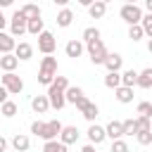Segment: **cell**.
<instances>
[{"label":"cell","mask_w":152,"mask_h":152,"mask_svg":"<svg viewBox=\"0 0 152 152\" xmlns=\"http://www.w3.org/2000/svg\"><path fill=\"white\" fill-rule=\"evenodd\" d=\"M66 88H69V78H66V76H55V81L48 86V93H45L48 100H50V107L62 109V107L66 104V100H64Z\"/></svg>","instance_id":"6da1fadb"},{"label":"cell","mask_w":152,"mask_h":152,"mask_svg":"<svg viewBox=\"0 0 152 152\" xmlns=\"http://www.w3.org/2000/svg\"><path fill=\"white\" fill-rule=\"evenodd\" d=\"M31 133L38 135V138H43L45 142L48 140H57L59 133H62V124L57 119H52V121H33L31 124Z\"/></svg>","instance_id":"7a4b0ae2"},{"label":"cell","mask_w":152,"mask_h":152,"mask_svg":"<svg viewBox=\"0 0 152 152\" xmlns=\"http://www.w3.org/2000/svg\"><path fill=\"white\" fill-rule=\"evenodd\" d=\"M55 76H57V57L48 55V57H43V62H40V69H38V83L50 86V83L55 81Z\"/></svg>","instance_id":"3957f363"},{"label":"cell","mask_w":152,"mask_h":152,"mask_svg":"<svg viewBox=\"0 0 152 152\" xmlns=\"http://www.w3.org/2000/svg\"><path fill=\"white\" fill-rule=\"evenodd\" d=\"M119 14H121V19H124L128 26H138V24L142 21V10H140L138 5H133V2L124 5V7L119 10Z\"/></svg>","instance_id":"277c9868"},{"label":"cell","mask_w":152,"mask_h":152,"mask_svg":"<svg viewBox=\"0 0 152 152\" xmlns=\"http://www.w3.org/2000/svg\"><path fill=\"white\" fill-rule=\"evenodd\" d=\"M0 86H2L10 95H19V93L24 90V81H21V76H17L14 71H12V74H2V76H0Z\"/></svg>","instance_id":"5b68a950"},{"label":"cell","mask_w":152,"mask_h":152,"mask_svg":"<svg viewBox=\"0 0 152 152\" xmlns=\"http://www.w3.org/2000/svg\"><path fill=\"white\" fill-rule=\"evenodd\" d=\"M76 109H78L81 116H83L86 121H90V124H95V119H97V114H100V107H97L95 102H90L88 97L78 100V102H76Z\"/></svg>","instance_id":"8992f818"},{"label":"cell","mask_w":152,"mask_h":152,"mask_svg":"<svg viewBox=\"0 0 152 152\" xmlns=\"http://www.w3.org/2000/svg\"><path fill=\"white\" fill-rule=\"evenodd\" d=\"M26 17L21 14V10H17L14 14H12V19H10V36L12 38H21L24 33H26Z\"/></svg>","instance_id":"52a82bcc"},{"label":"cell","mask_w":152,"mask_h":152,"mask_svg":"<svg viewBox=\"0 0 152 152\" xmlns=\"http://www.w3.org/2000/svg\"><path fill=\"white\" fill-rule=\"evenodd\" d=\"M86 50H88V57H90L93 64H104V59H107V55H109L102 40H95V43L86 45Z\"/></svg>","instance_id":"ba28073f"},{"label":"cell","mask_w":152,"mask_h":152,"mask_svg":"<svg viewBox=\"0 0 152 152\" xmlns=\"http://www.w3.org/2000/svg\"><path fill=\"white\" fill-rule=\"evenodd\" d=\"M38 50L48 57V55H52L55 50H57V38L50 33V31H43L40 36H38Z\"/></svg>","instance_id":"9c48e42d"},{"label":"cell","mask_w":152,"mask_h":152,"mask_svg":"<svg viewBox=\"0 0 152 152\" xmlns=\"http://www.w3.org/2000/svg\"><path fill=\"white\" fill-rule=\"evenodd\" d=\"M86 135H88L90 145H102V142H104V138H107L104 126H97V124H90V126H88V131H86Z\"/></svg>","instance_id":"30bf717a"},{"label":"cell","mask_w":152,"mask_h":152,"mask_svg":"<svg viewBox=\"0 0 152 152\" xmlns=\"http://www.w3.org/2000/svg\"><path fill=\"white\" fill-rule=\"evenodd\" d=\"M121 64H124V57H121L119 52H109L107 59H104L107 74H121Z\"/></svg>","instance_id":"8fae6325"},{"label":"cell","mask_w":152,"mask_h":152,"mask_svg":"<svg viewBox=\"0 0 152 152\" xmlns=\"http://www.w3.org/2000/svg\"><path fill=\"white\" fill-rule=\"evenodd\" d=\"M78 135H81V133H78V128H76V126H62L59 142H64V145L69 147V145H74V142L78 140Z\"/></svg>","instance_id":"7c38bea8"},{"label":"cell","mask_w":152,"mask_h":152,"mask_svg":"<svg viewBox=\"0 0 152 152\" xmlns=\"http://www.w3.org/2000/svg\"><path fill=\"white\" fill-rule=\"evenodd\" d=\"M83 50H86L83 40H76V38H71V40L64 45V52H66V57H71V59L81 57V55H83Z\"/></svg>","instance_id":"4fadbf2b"},{"label":"cell","mask_w":152,"mask_h":152,"mask_svg":"<svg viewBox=\"0 0 152 152\" xmlns=\"http://www.w3.org/2000/svg\"><path fill=\"white\" fill-rule=\"evenodd\" d=\"M14 57L19 59V62H28L31 57H33V45L31 43H17V48H14Z\"/></svg>","instance_id":"5bb4252c"},{"label":"cell","mask_w":152,"mask_h":152,"mask_svg":"<svg viewBox=\"0 0 152 152\" xmlns=\"http://www.w3.org/2000/svg\"><path fill=\"white\" fill-rule=\"evenodd\" d=\"M14 48H17V40H14L10 33L0 31V55H12Z\"/></svg>","instance_id":"9a60e30c"},{"label":"cell","mask_w":152,"mask_h":152,"mask_svg":"<svg viewBox=\"0 0 152 152\" xmlns=\"http://www.w3.org/2000/svg\"><path fill=\"white\" fill-rule=\"evenodd\" d=\"M104 133H107V138H112V142H114V140H121V138H124V126H121V121H109V124L104 126Z\"/></svg>","instance_id":"2e32d148"},{"label":"cell","mask_w":152,"mask_h":152,"mask_svg":"<svg viewBox=\"0 0 152 152\" xmlns=\"http://www.w3.org/2000/svg\"><path fill=\"white\" fill-rule=\"evenodd\" d=\"M17 66H19V59L14 57V52H12V55H0V69H2L5 74H12Z\"/></svg>","instance_id":"e0dca14e"},{"label":"cell","mask_w":152,"mask_h":152,"mask_svg":"<svg viewBox=\"0 0 152 152\" xmlns=\"http://www.w3.org/2000/svg\"><path fill=\"white\" fill-rule=\"evenodd\" d=\"M31 109H33L36 114H45V112L50 109V100H48V95H36V97L31 100Z\"/></svg>","instance_id":"ac0fdd59"},{"label":"cell","mask_w":152,"mask_h":152,"mask_svg":"<svg viewBox=\"0 0 152 152\" xmlns=\"http://www.w3.org/2000/svg\"><path fill=\"white\" fill-rule=\"evenodd\" d=\"M57 26H62V28H66V26H71V21H74V12L69 10V7H62L59 12H57Z\"/></svg>","instance_id":"d6986e66"},{"label":"cell","mask_w":152,"mask_h":152,"mask_svg":"<svg viewBox=\"0 0 152 152\" xmlns=\"http://www.w3.org/2000/svg\"><path fill=\"white\" fill-rule=\"evenodd\" d=\"M104 12H107V2H104V0H95V2L88 7V14H90L93 19H102Z\"/></svg>","instance_id":"ffe728a7"},{"label":"cell","mask_w":152,"mask_h":152,"mask_svg":"<svg viewBox=\"0 0 152 152\" xmlns=\"http://www.w3.org/2000/svg\"><path fill=\"white\" fill-rule=\"evenodd\" d=\"M83 97H86V95H83V88H78V86H69L66 93H64V100L71 102V104H76V102L83 100Z\"/></svg>","instance_id":"44dd1931"},{"label":"cell","mask_w":152,"mask_h":152,"mask_svg":"<svg viewBox=\"0 0 152 152\" xmlns=\"http://www.w3.org/2000/svg\"><path fill=\"white\" fill-rule=\"evenodd\" d=\"M12 147H14L17 152H26V150L31 147V140H28V135H24V133H17V135L12 138Z\"/></svg>","instance_id":"7402d4cb"},{"label":"cell","mask_w":152,"mask_h":152,"mask_svg":"<svg viewBox=\"0 0 152 152\" xmlns=\"http://www.w3.org/2000/svg\"><path fill=\"white\" fill-rule=\"evenodd\" d=\"M138 88H152V66H147V69H142V71H138V83H135Z\"/></svg>","instance_id":"603a6c76"},{"label":"cell","mask_w":152,"mask_h":152,"mask_svg":"<svg viewBox=\"0 0 152 152\" xmlns=\"http://www.w3.org/2000/svg\"><path fill=\"white\" fill-rule=\"evenodd\" d=\"M135 83H138V71H135V69H126V71H121V86H126V88H135Z\"/></svg>","instance_id":"cb8c5ba5"},{"label":"cell","mask_w":152,"mask_h":152,"mask_svg":"<svg viewBox=\"0 0 152 152\" xmlns=\"http://www.w3.org/2000/svg\"><path fill=\"white\" fill-rule=\"evenodd\" d=\"M114 95H116V100H119L121 104H128V102H133V88L119 86V88L114 90Z\"/></svg>","instance_id":"d4e9b609"},{"label":"cell","mask_w":152,"mask_h":152,"mask_svg":"<svg viewBox=\"0 0 152 152\" xmlns=\"http://www.w3.org/2000/svg\"><path fill=\"white\" fill-rule=\"evenodd\" d=\"M43 31H45V28H43V19H40V17L26 21V33H31V36H40Z\"/></svg>","instance_id":"484cf974"},{"label":"cell","mask_w":152,"mask_h":152,"mask_svg":"<svg viewBox=\"0 0 152 152\" xmlns=\"http://www.w3.org/2000/svg\"><path fill=\"white\" fill-rule=\"evenodd\" d=\"M17 112H19V107H17V102H12V100H7V102H2V104H0V114H2L5 119L17 116Z\"/></svg>","instance_id":"4316f807"},{"label":"cell","mask_w":152,"mask_h":152,"mask_svg":"<svg viewBox=\"0 0 152 152\" xmlns=\"http://www.w3.org/2000/svg\"><path fill=\"white\" fill-rule=\"evenodd\" d=\"M95 40H100V28H97V26H88V28L83 31V45H90V43H95Z\"/></svg>","instance_id":"83f0119b"},{"label":"cell","mask_w":152,"mask_h":152,"mask_svg":"<svg viewBox=\"0 0 152 152\" xmlns=\"http://www.w3.org/2000/svg\"><path fill=\"white\" fill-rule=\"evenodd\" d=\"M21 14H24L26 19H38V17H40V7L33 5V2H28V5L21 7Z\"/></svg>","instance_id":"f1b7e54d"},{"label":"cell","mask_w":152,"mask_h":152,"mask_svg":"<svg viewBox=\"0 0 152 152\" xmlns=\"http://www.w3.org/2000/svg\"><path fill=\"white\" fill-rule=\"evenodd\" d=\"M43 152H69V150H66V145L59 142V140H48V142L43 145Z\"/></svg>","instance_id":"f546056e"},{"label":"cell","mask_w":152,"mask_h":152,"mask_svg":"<svg viewBox=\"0 0 152 152\" xmlns=\"http://www.w3.org/2000/svg\"><path fill=\"white\" fill-rule=\"evenodd\" d=\"M104 86L112 88V90H116V88L121 86V74H107V76H104Z\"/></svg>","instance_id":"4dcf8cb0"},{"label":"cell","mask_w":152,"mask_h":152,"mask_svg":"<svg viewBox=\"0 0 152 152\" xmlns=\"http://www.w3.org/2000/svg\"><path fill=\"white\" fill-rule=\"evenodd\" d=\"M140 28H142V33L152 40V14H142V21H140Z\"/></svg>","instance_id":"1f68e13d"},{"label":"cell","mask_w":152,"mask_h":152,"mask_svg":"<svg viewBox=\"0 0 152 152\" xmlns=\"http://www.w3.org/2000/svg\"><path fill=\"white\" fill-rule=\"evenodd\" d=\"M128 38H131L133 43H138V40H142V38H145V33H142L140 24H138V26H128Z\"/></svg>","instance_id":"d6a6232c"},{"label":"cell","mask_w":152,"mask_h":152,"mask_svg":"<svg viewBox=\"0 0 152 152\" xmlns=\"http://www.w3.org/2000/svg\"><path fill=\"white\" fill-rule=\"evenodd\" d=\"M138 114L152 121V102H138Z\"/></svg>","instance_id":"836d02e7"},{"label":"cell","mask_w":152,"mask_h":152,"mask_svg":"<svg viewBox=\"0 0 152 152\" xmlns=\"http://www.w3.org/2000/svg\"><path fill=\"white\" fill-rule=\"evenodd\" d=\"M121 126H124V135H135V133H138L135 119H126V121H121Z\"/></svg>","instance_id":"e575fe53"},{"label":"cell","mask_w":152,"mask_h":152,"mask_svg":"<svg viewBox=\"0 0 152 152\" xmlns=\"http://www.w3.org/2000/svg\"><path fill=\"white\" fill-rule=\"evenodd\" d=\"M135 128H138V133H140V131H152V121L145 119V116H138V119H135Z\"/></svg>","instance_id":"d590c367"},{"label":"cell","mask_w":152,"mask_h":152,"mask_svg":"<svg viewBox=\"0 0 152 152\" xmlns=\"http://www.w3.org/2000/svg\"><path fill=\"white\" fill-rule=\"evenodd\" d=\"M135 140H138L140 145H152V131H140V133H135Z\"/></svg>","instance_id":"8d00e7d4"},{"label":"cell","mask_w":152,"mask_h":152,"mask_svg":"<svg viewBox=\"0 0 152 152\" xmlns=\"http://www.w3.org/2000/svg\"><path fill=\"white\" fill-rule=\"evenodd\" d=\"M112 152H128V145L124 140H114L112 142Z\"/></svg>","instance_id":"74e56055"},{"label":"cell","mask_w":152,"mask_h":152,"mask_svg":"<svg viewBox=\"0 0 152 152\" xmlns=\"http://www.w3.org/2000/svg\"><path fill=\"white\" fill-rule=\"evenodd\" d=\"M7 95H10V93H7V90L0 86V104H2V102H7Z\"/></svg>","instance_id":"f35d334b"},{"label":"cell","mask_w":152,"mask_h":152,"mask_svg":"<svg viewBox=\"0 0 152 152\" xmlns=\"http://www.w3.org/2000/svg\"><path fill=\"white\" fill-rule=\"evenodd\" d=\"M5 26H7V17H5V14H2V10H0V31H2Z\"/></svg>","instance_id":"ab89813d"},{"label":"cell","mask_w":152,"mask_h":152,"mask_svg":"<svg viewBox=\"0 0 152 152\" xmlns=\"http://www.w3.org/2000/svg\"><path fill=\"white\" fill-rule=\"evenodd\" d=\"M81 152H95V145H90V142H88V145H83V150H81Z\"/></svg>","instance_id":"60d3db41"},{"label":"cell","mask_w":152,"mask_h":152,"mask_svg":"<svg viewBox=\"0 0 152 152\" xmlns=\"http://www.w3.org/2000/svg\"><path fill=\"white\" fill-rule=\"evenodd\" d=\"M5 150H7V140L0 135V152H5Z\"/></svg>","instance_id":"b9f144b4"},{"label":"cell","mask_w":152,"mask_h":152,"mask_svg":"<svg viewBox=\"0 0 152 152\" xmlns=\"http://www.w3.org/2000/svg\"><path fill=\"white\" fill-rule=\"evenodd\" d=\"M145 10H147V14H152V0H147V2H145Z\"/></svg>","instance_id":"7bdbcfd3"},{"label":"cell","mask_w":152,"mask_h":152,"mask_svg":"<svg viewBox=\"0 0 152 152\" xmlns=\"http://www.w3.org/2000/svg\"><path fill=\"white\" fill-rule=\"evenodd\" d=\"M147 50H150V55H152V40H147Z\"/></svg>","instance_id":"ee69618b"}]
</instances>
